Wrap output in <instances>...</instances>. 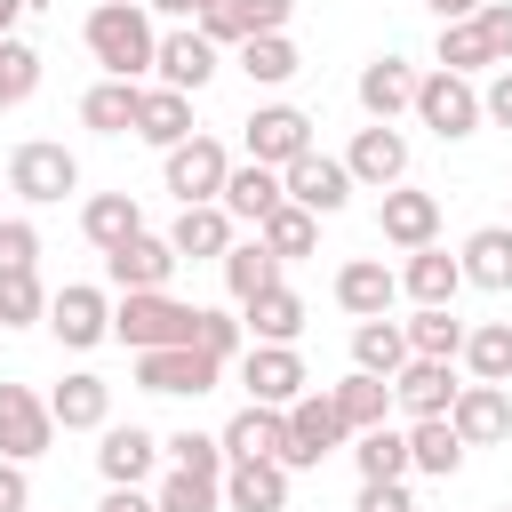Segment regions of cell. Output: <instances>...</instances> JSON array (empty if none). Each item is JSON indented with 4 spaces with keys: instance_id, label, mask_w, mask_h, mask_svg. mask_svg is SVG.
Listing matches in <instances>:
<instances>
[{
    "instance_id": "6da1fadb",
    "label": "cell",
    "mask_w": 512,
    "mask_h": 512,
    "mask_svg": "<svg viewBox=\"0 0 512 512\" xmlns=\"http://www.w3.org/2000/svg\"><path fill=\"white\" fill-rule=\"evenodd\" d=\"M80 40H88V56L104 64V80H144V72H152V48H160L144 0H96L88 24H80Z\"/></svg>"
},
{
    "instance_id": "7a4b0ae2",
    "label": "cell",
    "mask_w": 512,
    "mask_h": 512,
    "mask_svg": "<svg viewBox=\"0 0 512 512\" xmlns=\"http://www.w3.org/2000/svg\"><path fill=\"white\" fill-rule=\"evenodd\" d=\"M192 320H200V304H184V296H168V288H128V296L112 304V336H120L128 352L192 344Z\"/></svg>"
},
{
    "instance_id": "3957f363",
    "label": "cell",
    "mask_w": 512,
    "mask_h": 512,
    "mask_svg": "<svg viewBox=\"0 0 512 512\" xmlns=\"http://www.w3.org/2000/svg\"><path fill=\"white\" fill-rule=\"evenodd\" d=\"M8 192H16L24 208H48V200H72V192H80V160H72L64 144H48V136H32V144H16V152H8Z\"/></svg>"
},
{
    "instance_id": "277c9868",
    "label": "cell",
    "mask_w": 512,
    "mask_h": 512,
    "mask_svg": "<svg viewBox=\"0 0 512 512\" xmlns=\"http://www.w3.org/2000/svg\"><path fill=\"white\" fill-rule=\"evenodd\" d=\"M136 384L168 392V400H200V392L224 384V360L200 352V344H160V352H136Z\"/></svg>"
},
{
    "instance_id": "5b68a950",
    "label": "cell",
    "mask_w": 512,
    "mask_h": 512,
    "mask_svg": "<svg viewBox=\"0 0 512 512\" xmlns=\"http://www.w3.org/2000/svg\"><path fill=\"white\" fill-rule=\"evenodd\" d=\"M352 432H344V416H336V400L328 392H296L288 400V440H280V464L288 472H312L320 456H336Z\"/></svg>"
},
{
    "instance_id": "8992f818",
    "label": "cell",
    "mask_w": 512,
    "mask_h": 512,
    "mask_svg": "<svg viewBox=\"0 0 512 512\" xmlns=\"http://www.w3.org/2000/svg\"><path fill=\"white\" fill-rule=\"evenodd\" d=\"M440 144H464L472 128H480V88L464 80V72H424L416 80V104H408Z\"/></svg>"
},
{
    "instance_id": "52a82bcc",
    "label": "cell",
    "mask_w": 512,
    "mask_h": 512,
    "mask_svg": "<svg viewBox=\"0 0 512 512\" xmlns=\"http://www.w3.org/2000/svg\"><path fill=\"white\" fill-rule=\"evenodd\" d=\"M224 168H232V152L216 144V136H184V144H168L160 152V184L176 192V208H192V200H216L224 192Z\"/></svg>"
},
{
    "instance_id": "ba28073f",
    "label": "cell",
    "mask_w": 512,
    "mask_h": 512,
    "mask_svg": "<svg viewBox=\"0 0 512 512\" xmlns=\"http://www.w3.org/2000/svg\"><path fill=\"white\" fill-rule=\"evenodd\" d=\"M280 192H288L296 208H312V216H336V208H344L360 184H352L344 152H320V144H312V152H296V160L280 168Z\"/></svg>"
},
{
    "instance_id": "9c48e42d",
    "label": "cell",
    "mask_w": 512,
    "mask_h": 512,
    "mask_svg": "<svg viewBox=\"0 0 512 512\" xmlns=\"http://www.w3.org/2000/svg\"><path fill=\"white\" fill-rule=\"evenodd\" d=\"M48 328H56V344H64V352H96V344L112 336V296H104V288H88V280H72V288H56V296H48Z\"/></svg>"
},
{
    "instance_id": "30bf717a",
    "label": "cell",
    "mask_w": 512,
    "mask_h": 512,
    "mask_svg": "<svg viewBox=\"0 0 512 512\" xmlns=\"http://www.w3.org/2000/svg\"><path fill=\"white\" fill-rule=\"evenodd\" d=\"M344 168H352L360 192H392V184H408V136H400L392 120H368V128L352 136Z\"/></svg>"
},
{
    "instance_id": "8fae6325",
    "label": "cell",
    "mask_w": 512,
    "mask_h": 512,
    "mask_svg": "<svg viewBox=\"0 0 512 512\" xmlns=\"http://www.w3.org/2000/svg\"><path fill=\"white\" fill-rule=\"evenodd\" d=\"M240 384H248V400H264V408H288L296 392H312L296 344H248V352H240Z\"/></svg>"
},
{
    "instance_id": "7c38bea8",
    "label": "cell",
    "mask_w": 512,
    "mask_h": 512,
    "mask_svg": "<svg viewBox=\"0 0 512 512\" xmlns=\"http://www.w3.org/2000/svg\"><path fill=\"white\" fill-rule=\"evenodd\" d=\"M48 440H56L48 400H40L32 384H0V456L32 464V456H48Z\"/></svg>"
},
{
    "instance_id": "4fadbf2b",
    "label": "cell",
    "mask_w": 512,
    "mask_h": 512,
    "mask_svg": "<svg viewBox=\"0 0 512 512\" xmlns=\"http://www.w3.org/2000/svg\"><path fill=\"white\" fill-rule=\"evenodd\" d=\"M448 424H456L464 448H496V440H512V392L504 384H456Z\"/></svg>"
},
{
    "instance_id": "5bb4252c",
    "label": "cell",
    "mask_w": 512,
    "mask_h": 512,
    "mask_svg": "<svg viewBox=\"0 0 512 512\" xmlns=\"http://www.w3.org/2000/svg\"><path fill=\"white\" fill-rule=\"evenodd\" d=\"M216 64H224V56H216V40H208V32H192V24H184V32H160V48H152L160 88H184V96H200V88L216 80Z\"/></svg>"
},
{
    "instance_id": "9a60e30c",
    "label": "cell",
    "mask_w": 512,
    "mask_h": 512,
    "mask_svg": "<svg viewBox=\"0 0 512 512\" xmlns=\"http://www.w3.org/2000/svg\"><path fill=\"white\" fill-rule=\"evenodd\" d=\"M296 152H312V112H296V104H256V112H248V160L288 168Z\"/></svg>"
},
{
    "instance_id": "2e32d148",
    "label": "cell",
    "mask_w": 512,
    "mask_h": 512,
    "mask_svg": "<svg viewBox=\"0 0 512 512\" xmlns=\"http://www.w3.org/2000/svg\"><path fill=\"white\" fill-rule=\"evenodd\" d=\"M152 464H160V440H152L144 424H104V432H96V472H104V488H144Z\"/></svg>"
},
{
    "instance_id": "e0dca14e",
    "label": "cell",
    "mask_w": 512,
    "mask_h": 512,
    "mask_svg": "<svg viewBox=\"0 0 512 512\" xmlns=\"http://www.w3.org/2000/svg\"><path fill=\"white\" fill-rule=\"evenodd\" d=\"M376 232H384L392 248H424V240H440V192L392 184V192L376 200Z\"/></svg>"
},
{
    "instance_id": "ac0fdd59",
    "label": "cell",
    "mask_w": 512,
    "mask_h": 512,
    "mask_svg": "<svg viewBox=\"0 0 512 512\" xmlns=\"http://www.w3.org/2000/svg\"><path fill=\"white\" fill-rule=\"evenodd\" d=\"M168 272H176V248L160 240V232H128L120 248H104V280L128 296V288H168Z\"/></svg>"
},
{
    "instance_id": "d6986e66",
    "label": "cell",
    "mask_w": 512,
    "mask_h": 512,
    "mask_svg": "<svg viewBox=\"0 0 512 512\" xmlns=\"http://www.w3.org/2000/svg\"><path fill=\"white\" fill-rule=\"evenodd\" d=\"M448 400H456V368H448V360L408 352V360L392 368V408H400V416H448Z\"/></svg>"
},
{
    "instance_id": "ffe728a7",
    "label": "cell",
    "mask_w": 512,
    "mask_h": 512,
    "mask_svg": "<svg viewBox=\"0 0 512 512\" xmlns=\"http://www.w3.org/2000/svg\"><path fill=\"white\" fill-rule=\"evenodd\" d=\"M224 512H288V464L280 456L224 464Z\"/></svg>"
},
{
    "instance_id": "44dd1931",
    "label": "cell",
    "mask_w": 512,
    "mask_h": 512,
    "mask_svg": "<svg viewBox=\"0 0 512 512\" xmlns=\"http://www.w3.org/2000/svg\"><path fill=\"white\" fill-rule=\"evenodd\" d=\"M288 16H296V0H216V8H200V32L216 48H240L256 32H288Z\"/></svg>"
},
{
    "instance_id": "7402d4cb",
    "label": "cell",
    "mask_w": 512,
    "mask_h": 512,
    "mask_svg": "<svg viewBox=\"0 0 512 512\" xmlns=\"http://www.w3.org/2000/svg\"><path fill=\"white\" fill-rule=\"evenodd\" d=\"M416 64L408 56H376V64H360V80H352V96H360V112L368 120H400L408 104H416Z\"/></svg>"
},
{
    "instance_id": "603a6c76",
    "label": "cell",
    "mask_w": 512,
    "mask_h": 512,
    "mask_svg": "<svg viewBox=\"0 0 512 512\" xmlns=\"http://www.w3.org/2000/svg\"><path fill=\"white\" fill-rule=\"evenodd\" d=\"M48 416H56V432H104V424H112V384H104L96 368H72V376L48 392Z\"/></svg>"
},
{
    "instance_id": "cb8c5ba5",
    "label": "cell",
    "mask_w": 512,
    "mask_h": 512,
    "mask_svg": "<svg viewBox=\"0 0 512 512\" xmlns=\"http://www.w3.org/2000/svg\"><path fill=\"white\" fill-rule=\"evenodd\" d=\"M216 200H224V216H232V224H264L288 192H280V168H264V160H232Z\"/></svg>"
},
{
    "instance_id": "d4e9b609",
    "label": "cell",
    "mask_w": 512,
    "mask_h": 512,
    "mask_svg": "<svg viewBox=\"0 0 512 512\" xmlns=\"http://www.w3.org/2000/svg\"><path fill=\"white\" fill-rule=\"evenodd\" d=\"M168 248H176V264H184V256H192V264H216V256L232 248V216H224V200H192V208H176Z\"/></svg>"
},
{
    "instance_id": "484cf974",
    "label": "cell",
    "mask_w": 512,
    "mask_h": 512,
    "mask_svg": "<svg viewBox=\"0 0 512 512\" xmlns=\"http://www.w3.org/2000/svg\"><path fill=\"white\" fill-rule=\"evenodd\" d=\"M392 296H400V272H392L384 256H352V264H336V304H344L352 320L392 312Z\"/></svg>"
},
{
    "instance_id": "4316f807",
    "label": "cell",
    "mask_w": 512,
    "mask_h": 512,
    "mask_svg": "<svg viewBox=\"0 0 512 512\" xmlns=\"http://www.w3.org/2000/svg\"><path fill=\"white\" fill-rule=\"evenodd\" d=\"M240 328H248V344H296L304 336V296L288 280H272V288H256L240 304Z\"/></svg>"
},
{
    "instance_id": "83f0119b",
    "label": "cell",
    "mask_w": 512,
    "mask_h": 512,
    "mask_svg": "<svg viewBox=\"0 0 512 512\" xmlns=\"http://www.w3.org/2000/svg\"><path fill=\"white\" fill-rule=\"evenodd\" d=\"M128 136H144L152 152L184 144V136H192V96H184V88H136V128H128Z\"/></svg>"
},
{
    "instance_id": "f1b7e54d",
    "label": "cell",
    "mask_w": 512,
    "mask_h": 512,
    "mask_svg": "<svg viewBox=\"0 0 512 512\" xmlns=\"http://www.w3.org/2000/svg\"><path fill=\"white\" fill-rule=\"evenodd\" d=\"M456 288H464V264H456L440 240L408 248V264H400V296H416V304H456Z\"/></svg>"
},
{
    "instance_id": "f546056e",
    "label": "cell",
    "mask_w": 512,
    "mask_h": 512,
    "mask_svg": "<svg viewBox=\"0 0 512 512\" xmlns=\"http://www.w3.org/2000/svg\"><path fill=\"white\" fill-rule=\"evenodd\" d=\"M456 264H464V288L504 296V288H512V224H480V232L456 248Z\"/></svg>"
},
{
    "instance_id": "4dcf8cb0",
    "label": "cell",
    "mask_w": 512,
    "mask_h": 512,
    "mask_svg": "<svg viewBox=\"0 0 512 512\" xmlns=\"http://www.w3.org/2000/svg\"><path fill=\"white\" fill-rule=\"evenodd\" d=\"M224 464H240V456H280V440H288V408H264V400H248L224 432Z\"/></svg>"
},
{
    "instance_id": "1f68e13d",
    "label": "cell",
    "mask_w": 512,
    "mask_h": 512,
    "mask_svg": "<svg viewBox=\"0 0 512 512\" xmlns=\"http://www.w3.org/2000/svg\"><path fill=\"white\" fill-rule=\"evenodd\" d=\"M408 472H432V480L464 472V440L448 416H408Z\"/></svg>"
},
{
    "instance_id": "d6a6232c",
    "label": "cell",
    "mask_w": 512,
    "mask_h": 512,
    "mask_svg": "<svg viewBox=\"0 0 512 512\" xmlns=\"http://www.w3.org/2000/svg\"><path fill=\"white\" fill-rule=\"evenodd\" d=\"M80 232H88V248H120L128 232H144L136 192H88V200H80Z\"/></svg>"
},
{
    "instance_id": "836d02e7",
    "label": "cell",
    "mask_w": 512,
    "mask_h": 512,
    "mask_svg": "<svg viewBox=\"0 0 512 512\" xmlns=\"http://www.w3.org/2000/svg\"><path fill=\"white\" fill-rule=\"evenodd\" d=\"M328 400H336L344 432H368V424H384V416H392V376H368V368H352L344 384H328Z\"/></svg>"
},
{
    "instance_id": "e575fe53",
    "label": "cell",
    "mask_w": 512,
    "mask_h": 512,
    "mask_svg": "<svg viewBox=\"0 0 512 512\" xmlns=\"http://www.w3.org/2000/svg\"><path fill=\"white\" fill-rule=\"evenodd\" d=\"M240 72H248L256 88H288V80L304 72V48H296L288 32H256V40H240Z\"/></svg>"
},
{
    "instance_id": "d590c367",
    "label": "cell",
    "mask_w": 512,
    "mask_h": 512,
    "mask_svg": "<svg viewBox=\"0 0 512 512\" xmlns=\"http://www.w3.org/2000/svg\"><path fill=\"white\" fill-rule=\"evenodd\" d=\"M352 464H360V480H408V424L352 432Z\"/></svg>"
},
{
    "instance_id": "8d00e7d4",
    "label": "cell",
    "mask_w": 512,
    "mask_h": 512,
    "mask_svg": "<svg viewBox=\"0 0 512 512\" xmlns=\"http://www.w3.org/2000/svg\"><path fill=\"white\" fill-rule=\"evenodd\" d=\"M456 360L472 368V384H512V320L464 328V352H456Z\"/></svg>"
},
{
    "instance_id": "74e56055",
    "label": "cell",
    "mask_w": 512,
    "mask_h": 512,
    "mask_svg": "<svg viewBox=\"0 0 512 512\" xmlns=\"http://www.w3.org/2000/svg\"><path fill=\"white\" fill-rule=\"evenodd\" d=\"M256 240H264L280 264H296V256H312V248H320V216H312V208H296V200H280V208L256 224Z\"/></svg>"
},
{
    "instance_id": "f35d334b",
    "label": "cell",
    "mask_w": 512,
    "mask_h": 512,
    "mask_svg": "<svg viewBox=\"0 0 512 512\" xmlns=\"http://www.w3.org/2000/svg\"><path fill=\"white\" fill-rule=\"evenodd\" d=\"M216 264H224V296H232V304H248L256 288H272V280H280V256H272L264 240H232Z\"/></svg>"
},
{
    "instance_id": "ab89813d",
    "label": "cell",
    "mask_w": 512,
    "mask_h": 512,
    "mask_svg": "<svg viewBox=\"0 0 512 512\" xmlns=\"http://www.w3.org/2000/svg\"><path fill=\"white\" fill-rule=\"evenodd\" d=\"M400 328H408V352H424V360H456L464 352L456 304H416V320H400Z\"/></svg>"
},
{
    "instance_id": "60d3db41",
    "label": "cell",
    "mask_w": 512,
    "mask_h": 512,
    "mask_svg": "<svg viewBox=\"0 0 512 512\" xmlns=\"http://www.w3.org/2000/svg\"><path fill=\"white\" fill-rule=\"evenodd\" d=\"M400 360H408V328H400V320H384V312H376V320H360V328H352V368L392 376Z\"/></svg>"
},
{
    "instance_id": "b9f144b4",
    "label": "cell",
    "mask_w": 512,
    "mask_h": 512,
    "mask_svg": "<svg viewBox=\"0 0 512 512\" xmlns=\"http://www.w3.org/2000/svg\"><path fill=\"white\" fill-rule=\"evenodd\" d=\"M80 120H88L96 136H128V128H136V80H96V88L80 96Z\"/></svg>"
},
{
    "instance_id": "7bdbcfd3",
    "label": "cell",
    "mask_w": 512,
    "mask_h": 512,
    "mask_svg": "<svg viewBox=\"0 0 512 512\" xmlns=\"http://www.w3.org/2000/svg\"><path fill=\"white\" fill-rule=\"evenodd\" d=\"M32 320H48V288L32 264H16V272H0V328H32Z\"/></svg>"
},
{
    "instance_id": "ee69618b",
    "label": "cell",
    "mask_w": 512,
    "mask_h": 512,
    "mask_svg": "<svg viewBox=\"0 0 512 512\" xmlns=\"http://www.w3.org/2000/svg\"><path fill=\"white\" fill-rule=\"evenodd\" d=\"M152 504H160V512H224V480H208V472H184V464H176V472L152 488Z\"/></svg>"
},
{
    "instance_id": "f6af8a7d",
    "label": "cell",
    "mask_w": 512,
    "mask_h": 512,
    "mask_svg": "<svg viewBox=\"0 0 512 512\" xmlns=\"http://www.w3.org/2000/svg\"><path fill=\"white\" fill-rule=\"evenodd\" d=\"M32 88H40V48L8 32V40H0V112H16Z\"/></svg>"
},
{
    "instance_id": "bcb514c9",
    "label": "cell",
    "mask_w": 512,
    "mask_h": 512,
    "mask_svg": "<svg viewBox=\"0 0 512 512\" xmlns=\"http://www.w3.org/2000/svg\"><path fill=\"white\" fill-rule=\"evenodd\" d=\"M488 64H496V56H488V40H480L472 16L440 24V72H464V80H472V72H488Z\"/></svg>"
},
{
    "instance_id": "7dc6e473",
    "label": "cell",
    "mask_w": 512,
    "mask_h": 512,
    "mask_svg": "<svg viewBox=\"0 0 512 512\" xmlns=\"http://www.w3.org/2000/svg\"><path fill=\"white\" fill-rule=\"evenodd\" d=\"M160 448H168V464H184V472H208V480H224V440H216V432H192V424H184V432H168Z\"/></svg>"
},
{
    "instance_id": "c3c4849f",
    "label": "cell",
    "mask_w": 512,
    "mask_h": 512,
    "mask_svg": "<svg viewBox=\"0 0 512 512\" xmlns=\"http://www.w3.org/2000/svg\"><path fill=\"white\" fill-rule=\"evenodd\" d=\"M192 344H200V352H216V360H240V352H248V328H240V312H208V304H200Z\"/></svg>"
},
{
    "instance_id": "681fc988",
    "label": "cell",
    "mask_w": 512,
    "mask_h": 512,
    "mask_svg": "<svg viewBox=\"0 0 512 512\" xmlns=\"http://www.w3.org/2000/svg\"><path fill=\"white\" fill-rule=\"evenodd\" d=\"M472 24H480V40H488V56H496V64H512V0H480V8H472Z\"/></svg>"
},
{
    "instance_id": "f907efd6",
    "label": "cell",
    "mask_w": 512,
    "mask_h": 512,
    "mask_svg": "<svg viewBox=\"0 0 512 512\" xmlns=\"http://www.w3.org/2000/svg\"><path fill=\"white\" fill-rule=\"evenodd\" d=\"M16 264H40V232L24 216H0V272H16Z\"/></svg>"
},
{
    "instance_id": "816d5d0a",
    "label": "cell",
    "mask_w": 512,
    "mask_h": 512,
    "mask_svg": "<svg viewBox=\"0 0 512 512\" xmlns=\"http://www.w3.org/2000/svg\"><path fill=\"white\" fill-rule=\"evenodd\" d=\"M352 512H416V496H408V480H360Z\"/></svg>"
},
{
    "instance_id": "f5cc1de1",
    "label": "cell",
    "mask_w": 512,
    "mask_h": 512,
    "mask_svg": "<svg viewBox=\"0 0 512 512\" xmlns=\"http://www.w3.org/2000/svg\"><path fill=\"white\" fill-rule=\"evenodd\" d=\"M480 120H496V128H512V64H496V80L480 88Z\"/></svg>"
},
{
    "instance_id": "db71d44e",
    "label": "cell",
    "mask_w": 512,
    "mask_h": 512,
    "mask_svg": "<svg viewBox=\"0 0 512 512\" xmlns=\"http://www.w3.org/2000/svg\"><path fill=\"white\" fill-rule=\"evenodd\" d=\"M0 512H32V480L16 456H0Z\"/></svg>"
},
{
    "instance_id": "11a10c76",
    "label": "cell",
    "mask_w": 512,
    "mask_h": 512,
    "mask_svg": "<svg viewBox=\"0 0 512 512\" xmlns=\"http://www.w3.org/2000/svg\"><path fill=\"white\" fill-rule=\"evenodd\" d=\"M96 512H160V504H152L144 488H104V504H96Z\"/></svg>"
},
{
    "instance_id": "9f6ffc18",
    "label": "cell",
    "mask_w": 512,
    "mask_h": 512,
    "mask_svg": "<svg viewBox=\"0 0 512 512\" xmlns=\"http://www.w3.org/2000/svg\"><path fill=\"white\" fill-rule=\"evenodd\" d=\"M424 8H432V16H440V24H456V16H472V8H480V0H424Z\"/></svg>"
},
{
    "instance_id": "6f0895ef",
    "label": "cell",
    "mask_w": 512,
    "mask_h": 512,
    "mask_svg": "<svg viewBox=\"0 0 512 512\" xmlns=\"http://www.w3.org/2000/svg\"><path fill=\"white\" fill-rule=\"evenodd\" d=\"M144 8H160V16H200V8H216V0H144Z\"/></svg>"
},
{
    "instance_id": "680465c9",
    "label": "cell",
    "mask_w": 512,
    "mask_h": 512,
    "mask_svg": "<svg viewBox=\"0 0 512 512\" xmlns=\"http://www.w3.org/2000/svg\"><path fill=\"white\" fill-rule=\"evenodd\" d=\"M24 8H32V0H0V40L16 32V16H24Z\"/></svg>"
},
{
    "instance_id": "91938a15",
    "label": "cell",
    "mask_w": 512,
    "mask_h": 512,
    "mask_svg": "<svg viewBox=\"0 0 512 512\" xmlns=\"http://www.w3.org/2000/svg\"><path fill=\"white\" fill-rule=\"evenodd\" d=\"M504 512H512V504H504Z\"/></svg>"
}]
</instances>
